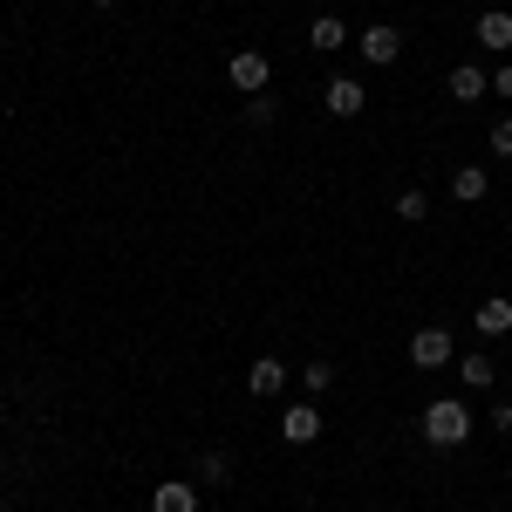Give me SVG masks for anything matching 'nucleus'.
<instances>
[{
  "mask_svg": "<svg viewBox=\"0 0 512 512\" xmlns=\"http://www.w3.org/2000/svg\"><path fill=\"white\" fill-rule=\"evenodd\" d=\"M308 48H321V55H335V48H349V28H342L335 14H315V28H308Z\"/></svg>",
  "mask_w": 512,
  "mask_h": 512,
  "instance_id": "f8f14e48",
  "label": "nucleus"
},
{
  "mask_svg": "<svg viewBox=\"0 0 512 512\" xmlns=\"http://www.w3.org/2000/svg\"><path fill=\"white\" fill-rule=\"evenodd\" d=\"M451 335H444V328H417V335H410V362H417V369H444V362H451Z\"/></svg>",
  "mask_w": 512,
  "mask_h": 512,
  "instance_id": "20e7f679",
  "label": "nucleus"
},
{
  "mask_svg": "<svg viewBox=\"0 0 512 512\" xmlns=\"http://www.w3.org/2000/svg\"><path fill=\"white\" fill-rule=\"evenodd\" d=\"M465 437H472V410H465L458 396H437L431 410H424V444H431V451H458Z\"/></svg>",
  "mask_w": 512,
  "mask_h": 512,
  "instance_id": "f257e3e1",
  "label": "nucleus"
},
{
  "mask_svg": "<svg viewBox=\"0 0 512 512\" xmlns=\"http://www.w3.org/2000/svg\"><path fill=\"white\" fill-rule=\"evenodd\" d=\"M355 48H362V62H376V69H390L396 55H403V35H396L390 21H376V28H362V41H355Z\"/></svg>",
  "mask_w": 512,
  "mask_h": 512,
  "instance_id": "7ed1b4c3",
  "label": "nucleus"
},
{
  "mask_svg": "<svg viewBox=\"0 0 512 512\" xmlns=\"http://www.w3.org/2000/svg\"><path fill=\"white\" fill-rule=\"evenodd\" d=\"M301 383H308V390H328V383H335V369H328V362H308V369H301Z\"/></svg>",
  "mask_w": 512,
  "mask_h": 512,
  "instance_id": "f3484780",
  "label": "nucleus"
},
{
  "mask_svg": "<svg viewBox=\"0 0 512 512\" xmlns=\"http://www.w3.org/2000/svg\"><path fill=\"white\" fill-rule=\"evenodd\" d=\"M478 335H512V301L506 294H492V301H478Z\"/></svg>",
  "mask_w": 512,
  "mask_h": 512,
  "instance_id": "9d476101",
  "label": "nucleus"
},
{
  "mask_svg": "<svg viewBox=\"0 0 512 512\" xmlns=\"http://www.w3.org/2000/svg\"><path fill=\"white\" fill-rule=\"evenodd\" d=\"M424 212H431V198H424V192H403V198H396V219H410V226H417Z\"/></svg>",
  "mask_w": 512,
  "mask_h": 512,
  "instance_id": "2eb2a0df",
  "label": "nucleus"
},
{
  "mask_svg": "<svg viewBox=\"0 0 512 512\" xmlns=\"http://www.w3.org/2000/svg\"><path fill=\"white\" fill-rule=\"evenodd\" d=\"M485 144H492L499 158H512V117H506V123H492V137H485Z\"/></svg>",
  "mask_w": 512,
  "mask_h": 512,
  "instance_id": "6ab92c4d",
  "label": "nucleus"
},
{
  "mask_svg": "<svg viewBox=\"0 0 512 512\" xmlns=\"http://www.w3.org/2000/svg\"><path fill=\"white\" fill-rule=\"evenodd\" d=\"M96 7H117V0H96Z\"/></svg>",
  "mask_w": 512,
  "mask_h": 512,
  "instance_id": "4be33fe9",
  "label": "nucleus"
},
{
  "mask_svg": "<svg viewBox=\"0 0 512 512\" xmlns=\"http://www.w3.org/2000/svg\"><path fill=\"white\" fill-rule=\"evenodd\" d=\"M246 390L253 396H280L287 390V362H280V355H260V362L246 369Z\"/></svg>",
  "mask_w": 512,
  "mask_h": 512,
  "instance_id": "1a4fd4ad",
  "label": "nucleus"
},
{
  "mask_svg": "<svg viewBox=\"0 0 512 512\" xmlns=\"http://www.w3.org/2000/svg\"><path fill=\"white\" fill-rule=\"evenodd\" d=\"M267 76H274V62H267L260 48H239L233 62H226V82H233L239 96H260V89H267Z\"/></svg>",
  "mask_w": 512,
  "mask_h": 512,
  "instance_id": "f03ea898",
  "label": "nucleus"
},
{
  "mask_svg": "<svg viewBox=\"0 0 512 512\" xmlns=\"http://www.w3.org/2000/svg\"><path fill=\"white\" fill-rule=\"evenodd\" d=\"M246 123H274V96H246Z\"/></svg>",
  "mask_w": 512,
  "mask_h": 512,
  "instance_id": "a211bd4d",
  "label": "nucleus"
},
{
  "mask_svg": "<svg viewBox=\"0 0 512 512\" xmlns=\"http://www.w3.org/2000/svg\"><path fill=\"white\" fill-rule=\"evenodd\" d=\"M280 437H287V444H315V437H321V410H315V403H287Z\"/></svg>",
  "mask_w": 512,
  "mask_h": 512,
  "instance_id": "423d86ee",
  "label": "nucleus"
},
{
  "mask_svg": "<svg viewBox=\"0 0 512 512\" xmlns=\"http://www.w3.org/2000/svg\"><path fill=\"white\" fill-rule=\"evenodd\" d=\"M485 89H492V76H485L478 62H458V69H451V96H458V103H478Z\"/></svg>",
  "mask_w": 512,
  "mask_h": 512,
  "instance_id": "9b49d317",
  "label": "nucleus"
},
{
  "mask_svg": "<svg viewBox=\"0 0 512 512\" xmlns=\"http://www.w3.org/2000/svg\"><path fill=\"white\" fill-rule=\"evenodd\" d=\"M492 89H499V96H512V62L499 69V76H492Z\"/></svg>",
  "mask_w": 512,
  "mask_h": 512,
  "instance_id": "412c9836",
  "label": "nucleus"
},
{
  "mask_svg": "<svg viewBox=\"0 0 512 512\" xmlns=\"http://www.w3.org/2000/svg\"><path fill=\"white\" fill-rule=\"evenodd\" d=\"M492 431H506V437H512V403H499V410H492Z\"/></svg>",
  "mask_w": 512,
  "mask_h": 512,
  "instance_id": "aec40b11",
  "label": "nucleus"
},
{
  "mask_svg": "<svg viewBox=\"0 0 512 512\" xmlns=\"http://www.w3.org/2000/svg\"><path fill=\"white\" fill-rule=\"evenodd\" d=\"M485 192H492V178H485L478 164H458V171H451V198H465V205H478Z\"/></svg>",
  "mask_w": 512,
  "mask_h": 512,
  "instance_id": "ddd939ff",
  "label": "nucleus"
},
{
  "mask_svg": "<svg viewBox=\"0 0 512 512\" xmlns=\"http://www.w3.org/2000/svg\"><path fill=\"white\" fill-rule=\"evenodd\" d=\"M321 103H328V117H362V103H369V89L349 76H335L328 89H321Z\"/></svg>",
  "mask_w": 512,
  "mask_h": 512,
  "instance_id": "39448f33",
  "label": "nucleus"
},
{
  "mask_svg": "<svg viewBox=\"0 0 512 512\" xmlns=\"http://www.w3.org/2000/svg\"><path fill=\"white\" fill-rule=\"evenodd\" d=\"M458 376H465L472 390H492V383H499V362H492V355L478 349V355H465V362H458Z\"/></svg>",
  "mask_w": 512,
  "mask_h": 512,
  "instance_id": "4468645a",
  "label": "nucleus"
},
{
  "mask_svg": "<svg viewBox=\"0 0 512 512\" xmlns=\"http://www.w3.org/2000/svg\"><path fill=\"white\" fill-rule=\"evenodd\" d=\"M151 512H198V485L192 478H164L151 492Z\"/></svg>",
  "mask_w": 512,
  "mask_h": 512,
  "instance_id": "6e6552de",
  "label": "nucleus"
},
{
  "mask_svg": "<svg viewBox=\"0 0 512 512\" xmlns=\"http://www.w3.org/2000/svg\"><path fill=\"white\" fill-rule=\"evenodd\" d=\"M478 48L512 55V14H506V7H485V14H478Z\"/></svg>",
  "mask_w": 512,
  "mask_h": 512,
  "instance_id": "0eeeda50",
  "label": "nucleus"
},
{
  "mask_svg": "<svg viewBox=\"0 0 512 512\" xmlns=\"http://www.w3.org/2000/svg\"><path fill=\"white\" fill-rule=\"evenodd\" d=\"M226 472H233V458H226V451H205V458H198V478H212V485H219Z\"/></svg>",
  "mask_w": 512,
  "mask_h": 512,
  "instance_id": "dca6fc26",
  "label": "nucleus"
}]
</instances>
